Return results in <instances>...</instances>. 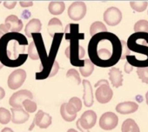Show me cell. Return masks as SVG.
Returning a JSON list of instances; mask_svg holds the SVG:
<instances>
[{
    "label": "cell",
    "mask_w": 148,
    "mask_h": 132,
    "mask_svg": "<svg viewBox=\"0 0 148 132\" xmlns=\"http://www.w3.org/2000/svg\"><path fill=\"white\" fill-rule=\"evenodd\" d=\"M26 78V72L25 70L18 69L15 70L11 73V75L8 78V87L11 90H17L20 88L23 84L25 83Z\"/></svg>",
    "instance_id": "9c48e42d"
},
{
    "label": "cell",
    "mask_w": 148,
    "mask_h": 132,
    "mask_svg": "<svg viewBox=\"0 0 148 132\" xmlns=\"http://www.w3.org/2000/svg\"><path fill=\"white\" fill-rule=\"evenodd\" d=\"M95 87L97 88L95 92L96 99L100 103H109L113 96L112 90L109 86V83L107 80H99L96 84Z\"/></svg>",
    "instance_id": "5b68a950"
},
{
    "label": "cell",
    "mask_w": 148,
    "mask_h": 132,
    "mask_svg": "<svg viewBox=\"0 0 148 132\" xmlns=\"http://www.w3.org/2000/svg\"><path fill=\"white\" fill-rule=\"evenodd\" d=\"M4 35H5V34H4V33H3V32L1 31H0V39H1V37H3Z\"/></svg>",
    "instance_id": "7bdbcfd3"
},
{
    "label": "cell",
    "mask_w": 148,
    "mask_h": 132,
    "mask_svg": "<svg viewBox=\"0 0 148 132\" xmlns=\"http://www.w3.org/2000/svg\"><path fill=\"white\" fill-rule=\"evenodd\" d=\"M130 5L135 12H142L147 8L148 3L146 1H132L130 3Z\"/></svg>",
    "instance_id": "83f0119b"
},
{
    "label": "cell",
    "mask_w": 148,
    "mask_h": 132,
    "mask_svg": "<svg viewBox=\"0 0 148 132\" xmlns=\"http://www.w3.org/2000/svg\"><path fill=\"white\" fill-rule=\"evenodd\" d=\"M48 33L51 37H53L55 34L64 33L62 23L58 18H53L49 21V23H48Z\"/></svg>",
    "instance_id": "7402d4cb"
},
{
    "label": "cell",
    "mask_w": 148,
    "mask_h": 132,
    "mask_svg": "<svg viewBox=\"0 0 148 132\" xmlns=\"http://www.w3.org/2000/svg\"><path fill=\"white\" fill-rule=\"evenodd\" d=\"M121 131L122 132H140L138 125L132 118H128L123 122L122 126H121Z\"/></svg>",
    "instance_id": "603a6c76"
},
{
    "label": "cell",
    "mask_w": 148,
    "mask_h": 132,
    "mask_svg": "<svg viewBox=\"0 0 148 132\" xmlns=\"http://www.w3.org/2000/svg\"><path fill=\"white\" fill-rule=\"evenodd\" d=\"M68 103H71L74 108H75V109L77 110L78 112H79V111L81 110V108H82V102H81V100H80L79 97H71V98L69 100Z\"/></svg>",
    "instance_id": "836d02e7"
},
{
    "label": "cell",
    "mask_w": 148,
    "mask_h": 132,
    "mask_svg": "<svg viewBox=\"0 0 148 132\" xmlns=\"http://www.w3.org/2000/svg\"><path fill=\"white\" fill-rule=\"evenodd\" d=\"M86 14V5L84 2H74L68 8V16L73 21H79Z\"/></svg>",
    "instance_id": "ba28073f"
},
{
    "label": "cell",
    "mask_w": 148,
    "mask_h": 132,
    "mask_svg": "<svg viewBox=\"0 0 148 132\" xmlns=\"http://www.w3.org/2000/svg\"><path fill=\"white\" fill-rule=\"evenodd\" d=\"M122 20V13L117 7H109L104 13V21L110 26L118 25Z\"/></svg>",
    "instance_id": "7c38bea8"
},
{
    "label": "cell",
    "mask_w": 148,
    "mask_h": 132,
    "mask_svg": "<svg viewBox=\"0 0 148 132\" xmlns=\"http://www.w3.org/2000/svg\"><path fill=\"white\" fill-rule=\"evenodd\" d=\"M77 110L71 103H63L60 107V114L62 118L66 122H72L77 117Z\"/></svg>",
    "instance_id": "9a60e30c"
},
{
    "label": "cell",
    "mask_w": 148,
    "mask_h": 132,
    "mask_svg": "<svg viewBox=\"0 0 148 132\" xmlns=\"http://www.w3.org/2000/svg\"><path fill=\"white\" fill-rule=\"evenodd\" d=\"M27 55L28 56L32 59V60H38L39 59V56H38V50H37V48L35 46V44L33 42H32L28 48H27Z\"/></svg>",
    "instance_id": "f546056e"
},
{
    "label": "cell",
    "mask_w": 148,
    "mask_h": 132,
    "mask_svg": "<svg viewBox=\"0 0 148 132\" xmlns=\"http://www.w3.org/2000/svg\"><path fill=\"white\" fill-rule=\"evenodd\" d=\"M137 74L138 76V78L144 83L148 84V67L145 68H138Z\"/></svg>",
    "instance_id": "d6a6232c"
},
{
    "label": "cell",
    "mask_w": 148,
    "mask_h": 132,
    "mask_svg": "<svg viewBox=\"0 0 148 132\" xmlns=\"http://www.w3.org/2000/svg\"><path fill=\"white\" fill-rule=\"evenodd\" d=\"M26 99L32 100L33 99V95L30 90H22L15 92L10 98L9 100V104L12 106V108L15 109H19L22 108L23 102Z\"/></svg>",
    "instance_id": "30bf717a"
},
{
    "label": "cell",
    "mask_w": 148,
    "mask_h": 132,
    "mask_svg": "<svg viewBox=\"0 0 148 132\" xmlns=\"http://www.w3.org/2000/svg\"><path fill=\"white\" fill-rule=\"evenodd\" d=\"M106 31H107L106 26L102 22H99V21L94 22L90 27V34L92 37L96 34H99L101 32H106Z\"/></svg>",
    "instance_id": "484cf974"
},
{
    "label": "cell",
    "mask_w": 148,
    "mask_h": 132,
    "mask_svg": "<svg viewBox=\"0 0 148 132\" xmlns=\"http://www.w3.org/2000/svg\"><path fill=\"white\" fill-rule=\"evenodd\" d=\"M20 4V5L22 6V7H24V8H27V7H30V6H32V5H33V3L32 2H20L19 3Z\"/></svg>",
    "instance_id": "8d00e7d4"
},
{
    "label": "cell",
    "mask_w": 148,
    "mask_h": 132,
    "mask_svg": "<svg viewBox=\"0 0 148 132\" xmlns=\"http://www.w3.org/2000/svg\"><path fill=\"white\" fill-rule=\"evenodd\" d=\"M66 78H67L73 79L78 85L80 84V83H81V78H80L79 73L75 69H71V70H69L67 71V73H66Z\"/></svg>",
    "instance_id": "1f68e13d"
},
{
    "label": "cell",
    "mask_w": 148,
    "mask_h": 132,
    "mask_svg": "<svg viewBox=\"0 0 148 132\" xmlns=\"http://www.w3.org/2000/svg\"><path fill=\"white\" fill-rule=\"evenodd\" d=\"M126 44H127V47H128L129 50H132V51H133V52H137V53H138V54L144 55L145 60H146L147 63H148V46H145V45H142V44H137V43H135L133 40H132L130 37L128 38Z\"/></svg>",
    "instance_id": "d6986e66"
},
{
    "label": "cell",
    "mask_w": 148,
    "mask_h": 132,
    "mask_svg": "<svg viewBox=\"0 0 148 132\" xmlns=\"http://www.w3.org/2000/svg\"><path fill=\"white\" fill-rule=\"evenodd\" d=\"M134 33H147L148 34V21L139 20L134 24Z\"/></svg>",
    "instance_id": "4316f807"
},
{
    "label": "cell",
    "mask_w": 148,
    "mask_h": 132,
    "mask_svg": "<svg viewBox=\"0 0 148 132\" xmlns=\"http://www.w3.org/2000/svg\"><path fill=\"white\" fill-rule=\"evenodd\" d=\"M145 100H146V103H147V105H148V91H147L146 94H145Z\"/></svg>",
    "instance_id": "b9f144b4"
},
{
    "label": "cell",
    "mask_w": 148,
    "mask_h": 132,
    "mask_svg": "<svg viewBox=\"0 0 148 132\" xmlns=\"http://www.w3.org/2000/svg\"><path fill=\"white\" fill-rule=\"evenodd\" d=\"M0 100H1V99H0Z\"/></svg>",
    "instance_id": "f6af8a7d"
},
{
    "label": "cell",
    "mask_w": 148,
    "mask_h": 132,
    "mask_svg": "<svg viewBox=\"0 0 148 132\" xmlns=\"http://www.w3.org/2000/svg\"><path fill=\"white\" fill-rule=\"evenodd\" d=\"M132 69H133L132 66L130 65L128 63H126V64H125V71L126 73H130V72L132 71Z\"/></svg>",
    "instance_id": "74e56055"
},
{
    "label": "cell",
    "mask_w": 148,
    "mask_h": 132,
    "mask_svg": "<svg viewBox=\"0 0 148 132\" xmlns=\"http://www.w3.org/2000/svg\"><path fill=\"white\" fill-rule=\"evenodd\" d=\"M3 67H4V65H3V64L1 63V62H0V70H1V69H2Z\"/></svg>",
    "instance_id": "ee69618b"
},
{
    "label": "cell",
    "mask_w": 148,
    "mask_h": 132,
    "mask_svg": "<svg viewBox=\"0 0 148 132\" xmlns=\"http://www.w3.org/2000/svg\"><path fill=\"white\" fill-rule=\"evenodd\" d=\"M11 120H12L11 111H9L5 108H0V123L7 124Z\"/></svg>",
    "instance_id": "f1b7e54d"
},
{
    "label": "cell",
    "mask_w": 148,
    "mask_h": 132,
    "mask_svg": "<svg viewBox=\"0 0 148 132\" xmlns=\"http://www.w3.org/2000/svg\"><path fill=\"white\" fill-rule=\"evenodd\" d=\"M84 87V95L83 100L85 106L92 107L93 105V93H92V87L88 80H84L82 82Z\"/></svg>",
    "instance_id": "e0dca14e"
},
{
    "label": "cell",
    "mask_w": 148,
    "mask_h": 132,
    "mask_svg": "<svg viewBox=\"0 0 148 132\" xmlns=\"http://www.w3.org/2000/svg\"><path fill=\"white\" fill-rule=\"evenodd\" d=\"M119 123V117L113 112L104 113L99 119V126L105 130H112L117 127Z\"/></svg>",
    "instance_id": "8fae6325"
},
{
    "label": "cell",
    "mask_w": 148,
    "mask_h": 132,
    "mask_svg": "<svg viewBox=\"0 0 148 132\" xmlns=\"http://www.w3.org/2000/svg\"><path fill=\"white\" fill-rule=\"evenodd\" d=\"M5 96V90L2 88V87H0V99H3Z\"/></svg>",
    "instance_id": "f35d334b"
},
{
    "label": "cell",
    "mask_w": 148,
    "mask_h": 132,
    "mask_svg": "<svg viewBox=\"0 0 148 132\" xmlns=\"http://www.w3.org/2000/svg\"><path fill=\"white\" fill-rule=\"evenodd\" d=\"M32 37L33 38V43L35 44V46L37 48L39 59L41 60V64H43L47 60V57H48V54H47L46 50H45V44H44L43 37H42V36H41L40 33L32 34Z\"/></svg>",
    "instance_id": "5bb4252c"
},
{
    "label": "cell",
    "mask_w": 148,
    "mask_h": 132,
    "mask_svg": "<svg viewBox=\"0 0 148 132\" xmlns=\"http://www.w3.org/2000/svg\"><path fill=\"white\" fill-rule=\"evenodd\" d=\"M63 37H64V33H58V34H55L54 37H52V44L51 46L50 52L48 54L47 60L43 64H41L40 66L41 71L37 72L35 75V78L37 80L46 79L48 78L54 77L58 73L59 70V64L55 59Z\"/></svg>",
    "instance_id": "3957f363"
},
{
    "label": "cell",
    "mask_w": 148,
    "mask_h": 132,
    "mask_svg": "<svg viewBox=\"0 0 148 132\" xmlns=\"http://www.w3.org/2000/svg\"><path fill=\"white\" fill-rule=\"evenodd\" d=\"M84 34L79 37H71L69 39L70 46L65 50V55L70 59L71 63L73 66H78V67H82L84 64V60L82 58L86 55L85 49L79 44V40L84 39Z\"/></svg>",
    "instance_id": "277c9868"
},
{
    "label": "cell",
    "mask_w": 148,
    "mask_h": 132,
    "mask_svg": "<svg viewBox=\"0 0 148 132\" xmlns=\"http://www.w3.org/2000/svg\"><path fill=\"white\" fill-rule=\"evenodd\" d=\"M23 22L15 15H10L5 18V23L0 24V31L4 34L10 32L19 33L23 29Z\"/></svg>",
    "instance_id": "52a82bcc"
},
{
    "label": "cell",
    "mask_w": 148,
    "mask_h": 132,
    "mask_svg": "<svg viewBox=\"0 0 148 132\" xmlns=\"http://www.w3.org/2000/svg\"><path fill=\"white\" fill-rule=\"evenodd\" d=\"M138 104L134 102H124L116 106V111L123 115L134 113L138 110Z\"/></svg>",
    "instance_id": "ac0fdd59"
},
{
    "label": "cell",
    "mask_w": 148,
    "mask_h": 132,
    "mask_svg": "<svg viewBox=\"0 0 148 132\" xmlns=\"http://www.w3.org/2000/svg\"><path fill=\"white\" fill-rule=\"evenodd\" d=\"M51 124V116L43 110H38L33 119L32 126L29 128L30 130H32L34 126H38L41 129H46Z\"/></svg>",
    "instance_id": "4fadbf2b"
},
{
    "label": "cell",
    "mask_w": 148,
    "mask_h": 132,
    "mask_svg": "<svg viewBox=\"0 0 148 132\" xmlns=\"http://www.w3.org/2000/svg\"><path fill=\"white\" fill-rule=\"evenodd\" d=\"M109 79L113 87L119 88L123 84V74L122 71L115 67H112L109 71Z\"/></svg>",
    "instance_id": "ffe728a7"
},
{
    "label": "cell",
    "mask_w": 148,
    "mask_h": 132,
    "mask_svg": "<svg viewBox=\"0 0 148 132\" xmlns=\"http://www.w3.org/2000/svg\"><path fill=\"white\" fill-rule=\"evenodd\" d=\"M67 132H79V131H77L76 129H68Z\"/></svg>",
    "instance_id": "60d3db41"
},
{
    "label": "cell",
    "mask_w": 148,
    "mask_h": 132,
    "mask_svg": "<svg viewBox=\"0 0 148 132\" xmlns=\"http://www.w3.org/2000/svg\"><path fill=\"white\" fill-rule=\"evenodd\" d=\"M27 38L21 33L10 32L0 39V62L10 68L23 65L28 57Z\"/></svg>",
    "instance_id": "7a4b0ae2"
},
{
    "label": "cell",
    "mask_w": 148,
    "mask_h": 132,
    "mask_svg": "<svg viewBox=\"0 0 148 132\" xmlns=\"http://www.w3.org/2000/svg\"><path fill=\"white\" fill-rule=\"evenodd\" d=\"M16 5H17V2H16V1H8V2H4V5H5V8H7V9H10V10L13 9V8L16 6Z\"/></svg>",
    "instance_id": "d590c367"
},
{
    "label": "cell",
    "mask_w": 148,
    "mask_h": 132,
    "mask_svg": "<svg viewBox=\"0 0 148 132\" xmlns=\"http://www.w3.org/2000/svg\"><path fill=\"white\" fill-rule=\"evenodd\" d=\"M1 132H13V130L12 129H10V128H5V129H2Z\"/></svg>",
    "instance_id": "ab89813d"
},
{
    "label": "cell",
    "mask_w": 148,
    "mask_h": 132,
    "mask_svg": "<svg viewBox=\"0 0 148 132\" xmlns=\"http://www.w3.org/2000/svg\"><path fill=\"white\" fill-rule=\"evenodd\" d=\"M64 9H65V5L62 1L51 2L48 6V10L50 13L52 15H60L64 12Z\"/></svg>",
    "instance_id": "cb8c5ba5"
},
{
    "label": "cell",
    "mask_w": 148,
    "mask_h": 132,
    "mask_svg": "<svg viewBox=\"0 0 148 132\" xmlns=\"http://www.w3.org/2000/svg\"><path fill=\"white\" fill-rule=\"evenodd\" d=\"M97 122V115L93 110L85 111L81 117L77 121L76 126L81 132H90L89 129L92 128Z\"/></svg>",
    "instance_id": "8992f818"
},
{
    "label": "cell",
    "mask_w": 148,
    "mask_h": 132,
    "mask_svg": "<svg viewBox=\"0 0 148 132\" xmlns=\"http://www.w3.org/2000/svg\"><path fill=\"white\" fill-rule=\"evenodd\" d=\"M41 28H42V24H41L40 20L38 18H33L31 21H29V23H27L25 26V35L28 37H32V34L40 33Z\"/></svg>",
    "instance_id": "44dd1931"
},
{
    "label": "cell",
    "mask_w": 148,
    "mask_h": 132,
    "mask_svg": "<svg viewBox=\"0 0 148 132\" xmlns=\"http://www.w3.org/2000/svg\"><path fill=\"white\" fill-rule=\"evenodd\" d=\"M11 111H12V121L13 123L16 124L25 123L30 118L29 113H27L23 108H19V109L12 108Z\"/></svg>",
    "instance_id": "2e32d148"
},
{
    "label": "cell",
    "mask_w": 148,
    "mask_h": 132,
    "mask_svg": "<svg viewBox=\"0 0 148 132\" xmlns=\"http://www.w3.org/2000/svg\"><path fill=\"white\" fill-rule=\"evenodd\" d=\"M23 107L25 108V110L27 113H33L36 111L37 110V104L36 103H34L32 100L30 99H26L23 102Z\"/></svg>",
    "instance_id": "4dcf8cb0"
},
{
    "label": "cell",
    "mask_w": 148,
    "mask_h": 132,
    "mask_svg": "<svg viewBox=\"0 0 148 132\" xmlns=\"http://www.w3.org/2000/svg\"><path fill=\"white\" fill-rule=\"evenodd\" d=\"M93 71H94V64L90 61V59H85L83 66L79 68V71L81 75L85 78H87L92 75Z\"/></svg>",
    "instance_id": "d4e9b609"
},
{
    "label": "cell",
    "mask_w": 148,
    "mask_h": 132,
    "mask_svg": "<svg viewBox=\"0 0 148 132\" xmlns=\"http://www.w3.org/2000/svg\"><path fill=\"white\" fill-rule=\"evenodd\" d=\"M121 42V46H122V53H121V57L120 59L121 60H124L126 58L127 56L130 55V50L127 47V44H126V42H125L124 40H120Z\"/></svg>",
    "instance_id": "e575fe53"
},
{
    "label": "cell",
    "mask_w": 148,
    "mask_h": 132,
    "mask_svg": "<svg viewBox=\"0 0 148 132\" xmlns=\"http://www.w3.org/2000/svg\"><path fill=\"white\" fill-rule=\"evenodd\" d=\"M122 46L119 38L111 32H101L92 37L88 44L90 61L99 67L115 65L121 57Z\"/></svg>",
    "instance_id": "6da1fadb"
}]
</instances>
